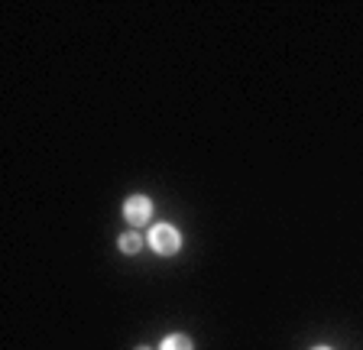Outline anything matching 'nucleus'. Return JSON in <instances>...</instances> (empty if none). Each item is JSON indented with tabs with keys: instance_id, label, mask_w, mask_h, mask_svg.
Returning a JSON list of instances; mask_svg holds the SVG:
<instances>
[{
	"instance_id": "obj_6",
	"label": "nucleus",
	"mask_w": 363,
	"mask_h": 350,
	"mask_svg": "<svg viewBox=\"0 0 363 350\" xmlns=\"http://www.w3.org/2000/svg\"><path fill=\"white\" fill-rule=\"evenodd\" d=\"M136 350H150V347H136Z\"/></svg>"
},
{
	"instance_id": "obj_5",
	"label": "nucleus",
	"mask_w": 363,
	"mask_h": 350,
	"mask_svg": "<svg viewBox=\"0 0 363 350\" xmlns=\"http://www.w3.org/2000/svg\"><path fill=\"white\" fill-rule=\"evenodd\" d=\"M315 350H331V347H315Z\"/></svg>"
},
{
	"instance_id": "obj_4",
	"label": "nucleus",
	"mask_w": 363,
	"mask_h": 350,
	"mask_svg": "<svg viewBox=\"0 0 363 350\" xmlns=\"http://www.w3.org/2000/svg\"><path fill=\"white\" fill-rule=\"evenodd\" d=\"M140 247H143V240H140L136 234H123V237H121V250H123V253H136Z\"/></svg>"
},
{
	"instance_id": "obj_3",
	"label": "nucleus",
	"mask_w": 363,
	"mask_h": 350,
	"mask_svg": "<svg viewBox=\"0 0 363 350\" xmlns=\"http://www.w3.org/2000/svg\"><path fill=\"white\" fill-rule=\"evenodd\" d=\"M159 350H191V341L185 334H169Z\"/></svg>"
},
{
	"instance_id": "obj_2",
	"label": "nucleus",
	"mask_w": 363,
	"mask_h": 350,
	"mask_svg": "<svg viewBox=\"0 0 363 350\" xmlns=\"http://www.w3.org/2000/svg\"><path fill=\"white\" fill-rule=\"evenodd\" d=\"M123 218H127L133 227H140V224H146L152 218V201L146 198V195H133V198L123 205Z\"/></svg>"
},
{
	"instance_id": "obj_1",
	"label": "nucleus",
	"mask_w": 363,
	"mask_h": 350,
	"mask_svg": "<svg viewBox=\"0 0 363 350\" xmlns=\"http://www.w3.org/2000/svg\"><path fill=\"white\" fill-rule=\"evenodd\" d=\"M150 247L156 253H162V256H172V253L182 247V237L172 224H156V227L150 230Z\"/></svg>"
}]
</instances>
